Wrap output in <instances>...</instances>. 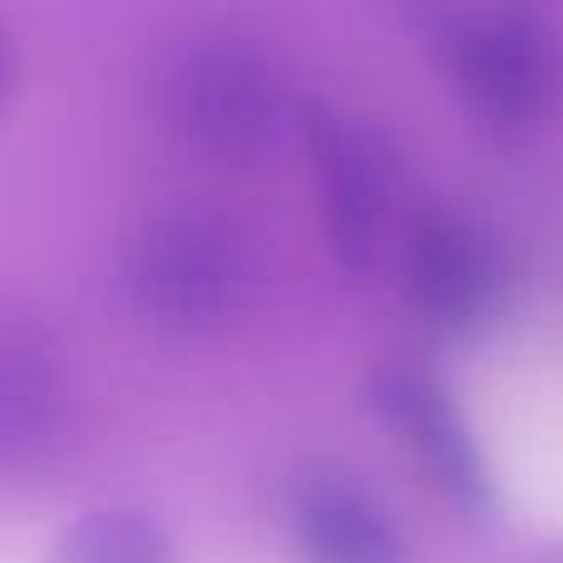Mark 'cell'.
Here are the masks:
<instances>
[{
    "label": "cell",
    "mask_w": 563,
    "mask_h": 563,
    "mask_svg": "<svg viewBox=\"0 0 563 563\" xmlns=\"http://www.w3.org/2000/svg\"><path fill=\"white\" fill-rule=\"evenodd\" d=\"M124 277L148 321L168 331H213L243 311L253 291V253L223 213L174 203L134 228Z\"/></svg>",
    "instance_id": "1"
},
{
    "label": "cell",
    "mask_w": 563,
    "mask_h": 563,
    "mask_svg": "<svg viewBox=\"0 0 563 563\" xmlns=\"http://www.w3.org/2000/svg\"><path fill=\"white\" fill-rule=\"evenodd\" d=\"M307 154L336 253L351 267L376 263L390 233V213H396V164L386 144L366 134L356 119L317 109L307 119Z\"/></svg>",
    "instance_id": "5"
},
{
    "label": "cell",
    "mask_w": 563,
    "mask_h": 563,
    "mask_svg": "<svg viewBox=\"0 0 563 563\" xmlns=\"http://www.w3.org/2000/svg\"><path fill=\"white\" fill-rule=\"evenodd\" d=\"M376 396L380 410L390 416V426L406 435V445L416 450L420 465L435 475V485L455 505L465 509L495 505V475H489V460L475 440V426H470L465 410L455 406V396L435 376H426V371H386Z\"/></svg>",
    "instance_id": "6"
},
{
    "label": "cell",
    "mask_w": 563,
    "mask_h": 563,
    "mask_svg": "<svg viewBox=\"0 0 563 563\" xmlns=\"http://www.w3.org/2000/svg\"><path fill=\"white\" fill-rule=\"evenodd\" d=\"M450 75L475 114L499 129H525L554 109L559 59L549 35L519 10H479L450 30Z\"/></svg>",
    "instance_id": "3"
},
{
    "label": "cell",
    "mask_w": 563,
    "mask_h": 563,
    "mask_svg": "<svg viewBox=\"0 0 563 563\" xmlns=\"http://www.w3.org/2000/svg\"><path fill=\"white\" fill-rule=\"evenodd\" d=\"M49 563H178L168 529L139 509H99L55 539Z\"/></svg>",
    "instance_id": "9"
},
{
    "label": "cell",
    "mask_w": 563,
    "mask_h": 563,
    "mask_svg": "<svg viewBox=\"0 0 563 563\" xmlns=\"http://www.w3.org/2000/svg\"><path fill=\"white\" fill-rule=\"evenodd\" d=\"M164 119L188 154L223 168H253L273 154L287 124V89L257 45L203 40L168 69Z\"/></svg>",
    "instance_id": "2"
},
{
    "label": "cell",
    "mask_w": 563,
    "mask_h": 563,
    "mask_svg": "<svg viewBox=\"0 0 563 563\" xmlns=\"http://www.w3.org/2000/svg\"><path fill=\"white\" fill-rule=\"evenodd\" d=\"M5 79H10V49H5V40H0V95H5Z\"/></svg>",
    "instance_id": "10"
},
{
    "label": "cell",
    "mask_w": 563,
    "mask_h": 563,
    "mask_svg": "<svg viewBox=\"0 0 563 563\" xmlns=\"http://www.w3.org/2000/svg\"><path fill=\"white\" fill-rule=\"evenodd\" d=\"M65 371L25 331H0V465L35 460L65 426Z\"/></svg>",
    "instance_id": "8"
},
{
    "label": "cell",
    "mask_w": 563,
    "mask_h": 563,
    "mask_svg": "<svg viewBox=\"0 0 563 563\" xmlns=\"http://www.w3.org/2000/svg\"><path fill=\"white\" fill-rule=\"evenodd\" d=\"M554 563H563V559H554Z\"/></svg>",
    "instance_id": "11"
},
{
    "label": "cell",
    "mask_w": 563,
    "mask_h": 563,
    "mask_svg": "<svg viewBox=\"0 0 563 563\" xmlns=\"http://www.w3.org/2000/svg\"><path fill=\"white\" fill-rule=\"evenodd\" d=\"M406 297L430 327L479 331L509 301V257L495 238L465 213H426L410 223L406 253Z\"/></svg>",
    "instance_id": "4"
},
{
    "label": "cell",
    "mask_w": 563,
    "mask_h": 563,
    "mask_svg": "<svg viewBox=\"0 0 563 563\" xmlns=\"http://www.w3.org/2000/svg\"><path fill=\"white\" fill-rule=\"evenodd\" d=\"M291 544L301 563H410L396 519L346 479H307L291 495Z\"/></svg>",
    "instance_id": "7"
}]
</instances>
